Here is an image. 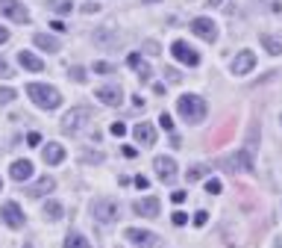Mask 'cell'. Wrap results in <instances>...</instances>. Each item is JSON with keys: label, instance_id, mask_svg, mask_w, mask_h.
Returning a JSON list of instances; mask_svg holds the SVG:
<instances>
[{"label": "cell", "instance_id": "17", "mask_svg": "<svg viewBox=\"0 0 282 248\" xmlns=\"http://www.w3.org/2000/svg\"><path fill=\"white\" fill-rule=\"evenodd\" d=\"M9 175H12V180H18V183L30 180V177H33V162H30V159H15L12 169H9Z\"/></svg>", "mask_w": 282, "mask_h": 248}, {"label": "cell", "instance_id": "24", "mask_svg": "<svg viewBox=\"0 0 282 248\" xmlns=\"http://www.w3.org/2000/svg\"><path fill=\"white\" fill-rule=\"evenodd\" d=\"M47 9L50 12H56V15H71L74 0H47Z\"/></svg>", "mask_w": 282, "mask_h": 248}, {"label": "cell", "instance_id": "8", "mask_svg": "<svg viewBox=\"0 0 282 248\" xmlns=\"http://www.w3.org/2000/svg\"><path fill=\"white\" fill-rule=\"evenodd\" d=\"M0 15L12 18L18 24H27V21H30V9H27L24 3H18V0H0Z\"/></svg>", "mask_w": 282, "mask_h": 248}, {"label": "cell", "instance_id": "12", "mask_svg": "<svg viewBox=\"0 0 282 248\" xmlns=\"http://www.w3.org/2000/svg\"><path fill=\"white\" fill-rule=\"evenodd\" d=\"M153 166H156V175L162 177L165 183H174V180H177V162L171 157H156Z\"/></svg>", "mask_w": 282, "mask_h": 248}, {"label": "cell", "instance_id": "13", "mask_svg": "<svg viewBox=\"0 0 282 248\" xmlns=\"http://www.w3.org/2000/svg\"><path fill=\"white\" fill-rule=\"evenodd\" d=\"M94 98H100L106 106H121L124 104V92H121V86H100L97 92H94Z\"/></svg>", "mask_w": 282, "mask_h": 248}, {"label": "cell", "instance_id": "10", "mask_svg": "<svg viewBox=\"0 0 282 248\" xmlns=\"http://www.w3.org/2000/svg\"><path fill=\"white\" fill-rule=\"evenodd\" d=\"M253 65H256V53H253V51H238L230 68H233V74H238V77H241V74H250V71H253Z\"/></svg>", "mask_w": 282, "mask_h": 248}, {"label": "cell", "instance_id": "35", "mask_svg": "<svg viewBox=\"0 0 282 248\" xmlns=\"http://www.w3.org/2000/svg\"><path fill=\"white\" fill-rule=\"evenodd\" d=\"M171 219H174V225H177V228H183L185 222H188V216H185L183 210H177V213H174V216H171Z\"/></svg>", "mask_w": 282, "mask_h": 248}, {"label": "cell", "instance_id": "4", "mask_svg": "<svg viewBox=\"0 0 282 248\" xmlns=\"http://www.w3.org/2000/svg\"><path fill=\"white\" fill-rule=\"evenodd\" d=\"M118 213H121V204H118L115 198H94V201H91V216L97 219L100 225L115 222Z\"/></svg>", "mask_w": 282, "mask_h": 248}, {"label": "cell", "instance_id": "19", "mask_svg": "<svg viewBox=\"0 0 282 248\" xmlns=\"http://www.w3.org/2000/svg\"><path fill=\"white\" fill-rule=\"evenodd\" d=\"M53 189H56V180H53V177H38V180H35L33 186H30V189H27V195H30V198H41V195H47V192H53Z\"/></svg>", "mask_w": 282, "mask_h": 248}, {"label": "cell", "instance_id": "9", "mask_svg": "<svg viewBox=\"0 0 282 248\" xmlns=\"http://www.w3.org/2000/svg\"><path fill=\"white\" fill-rule=\"evenodd\" d=\"M191 33L203 42H217V24L212 18H194L191 21Z\"/></svg>", "mask_w": 282, "mask_h": 248}, {"label": "cell", "instance_id": "29", "mask_svg": "<svg viewBox=\"0 0 282 248\" xmlns=\"http://www.w3.org/2000/svg\"><path fill=\"white\" fill-rule=\"evenodd\" d=\"M94 74H118V68L109 62H94Z\"/></svg>", "mask_w": 282, "mask_h": 248}, {"label": "cell", "instance_id": "39", "mask_svg": "<svg viewBox=\"0 0 282 248\" xmlns=\"http://www.w3.org/2000/svg\"><path fill=\"white\" fill-rule=\"evenodd\" d=\"M144 51L156 56V53H159V45H156V42H144Z\"/></svg>", "mask_w": 282, "mask_h": 248}, {"label": "cell", "instance_id": "21", "mask_svg": "<svg viewBox=\"0 0 282 248\" xmlns=\"http://www.w3.org/2000/svg\"><path fill=\"white\" fill-rule=\"evenodd\" d=\"M18 62H21L27 71H41V68H44V62H41L35 53H30V51H21V53H18Z\"/></svg>", "mask_w": 282, "mask_h": 248}, {"label": "cell", "instance_id": "32", "mask_svg": "<svg viewBox=\"0 0 282 248\" xmlns=\"http://www.w3.org/2000/svg\"><path fill=\"white\" fill-rule=\"evenodd\" d=\"M109 133H112V136H118V139H121V136H124V133H127V124L115 121V124H112V127H109Z\"/></svg>", "mask_w": 282, "mask_h": 248}, {"label": "cell", "instance_id": "2", "mask_svg": "<svg viewBox=\"0 0 282 248\" xmlns=\"http://www.w3.org/2000/svg\"><path fill=\"white\" fill-rule=\"evenodd\" d=\"M177 112L188 124H200L206 118V101L200 95H183V98H177Z\"/></svg>", "mask_w": 282, "mask_h": 248}, {"label": "cell", "instance_id": "6", "mask_svg": "<svg viewBox=\"0 0 282 248\" xmlns=\"http://www.w3.org/2000/svg\"><path fill=\"white\" fill-rule=\"evenodd\" d=\"M0 222L6 225V228H24V213H21V207H18L15 201H6V204H0Z\"/></svg>", "mask_w": 282, "mask_h": 248}, {"label": "cell", "instance_id": "46", "mask_svg": "<svg viewBox=\"0 0 282 248\" xmlns=\"http://www.w3.org/2000/svg\"><path fill=\"white\" fill-rule=\"evenodd\" d=\"M209 3H212V6H217V3H220V0H209Z\"/></svg>", "mask_w": 282, "mask_h": 248}, {"label": "cell", "instance_id": "22", "mask_svg": "<svg viewBox=\"0 0 282 248\" xmlns=\"http://www.w3.org/2000/svg\"><path fill=\"white\" fill-rule=\"evenodd\" d=\"M127 62H130V68L138 71V77H141V80H147V77H150V65L141 59V56H138V53H130V56H127Z\"/></svg>", "mask_w": 282, "mask_h": 248}, {"label": "cell", "instance_id": "14", "mask_svg": "<svg viewBox=\"0 0 282 248\" xmlns=\"http://www.w3.org/2000/svg\"><path fill=\"white\" fill-rule=\"evenodd\" d=\"M94 45H100V48H118L121 45V33L115 27H100L94 33Z\"/></svg>", "mask_w": 282, "mask_h": 248}, {"label": "cell", "instance_id": "16", "mask_svg": "<svg viewBox=\"0 0 282 248\" xmlns=\"http://www.w3.org/2000/svg\"><path fill=\"white\" fill-rule=\"evenodd\" d=\"M33 42H35V48H38V51H47V53L62 51V42H59L56 35H50V33H35Z\"/></svg>", "mask_w": 282, "mask_h": 248}, {"label": "cell", "instance_id": "37", "mask_svg": "<svg viewBox=\"0 0 282 248\" xmlns=\"http://www.w3.org/2000/svg\"><path fill=\"white\" fill-rule=\"evenodd\" d=\"M135 186H138V189H147V186H150V180H147L144 175H138V177H135Z\"/></svg>", "mask_w": 282, "mask_h": 248}, {"label": "cell", "instance_id": "23", "mask_svg": "<svg viewBox=\"0 0 282 248\" xmlns=\"http://www.w3.org/2000/svg\"><path fill=\"white\" fill-rule=\"evenodd\" d=\"M62 204H59V201H53V198H50V201H44V219H50V222H59V219H62Z\"/></svg>", "mask_w": 282, "mask_h": 248}, {"label": "cell", "instance_id": "48", "mask_svg": "<svg viewBox=\"0 0 282 248\" xmlns=\"http://www.w3.org/2000/svg\"><path fill=\"white\" fill-rule=\"evenodd\" d=\"M24 248H33V245H30V242H27V245H24Z\"/></svg>", "mask_w": 282, "mask_h": 248}, {"label": "cell", "instance_id": "45", "mask_svg": "<svg viewBox=\"0 0 282 248\" xmlns=\"http://www.w3.org/2000/svg\"><path fill=\"white\" fill-rule=\"evenodd\" d=\"M273 248H282V239H276V245H273Z\"/></svg>", "mask_w": 282, "mask_h": 248}, {"label": "cell", "instance_id": "33", "mask_svg": "<svg viewBox=\"0 0 282 248\" xmlns=\"http://www.w3.org/2000/svg\"><path fill=\"white\" fill-rule=\"evenodd\" d=\"M206 222H209V213H206V210H197V213H194V225H197V228H203Z\"/></svg>", "mask_w": 282, "mask_h": 248}, {"label": "cell", "instance_id": "11", "mask_svg": "<svg viewBox=\"0 0 282 248\" xmlns=\"http://www.w3.org/2000/svg\"><path fill=\"white\" fill-rule=\"evenodd\" d=\"M162 210V204H159V198H138L133 204V213L135 216H144V219H156Z\"/></svg>", "mask_w": 282, "mask_h": 248}, {"label": "cell", "instance_id": "3", "mask_svg": "<svg viewBox=\"0 0 282 248\" xmlns=\"http://www.w3.org/2000/svg\"><path fill=\"white\" fill-rule=\"evenodd\" d=\"M91 121H94V112H91L88 106H74L71 112H65V118H62V130L74 136V133L85 130Z\"/></svg>", "mask_w": 282, "mask_h": 248}, {"label": "cell", "instance_id": "43", "mask_svg": "<svg viewBox=\"0 0 282 248\" xmlns=\"http://www.w3.org/2000/svg\"><path fill=\"white\" fill-rule=\"evenodd\" d=\"M27 142H30V145H38V142H41V136H38V133H30V136H27Z\"/></svg>", "mask_w": 282, "mask_h": 248}, {"label": "cell", "instance_id": "15", "mask_svg": "<svg viewBox=\"0 0 282 248\" xmlns=\"http://www.w3.org/2000/svg\"><path fill=\"white\" fill-rule=\"evenodd\" d=\"M230 166H233V172H253V154L247 148H241L230 157Z\"/></svg>", "mask_w": 282, "mask_h": 248}, {"label": "cell", "instance_id": "30", "mask_svg": "<svg viewBox=\"0 0 282 248\" xmlns=\"http://www.w3.org/2000/svg\"><path fill=\"white\" fill-rule=\"evenodd\" d=\"M220 189H223V186H220L217 177H209V180H206V192H209V195H217Z\"/></svg>", "mask_w": 282, "mask_h": 248}, {"label": "cell", "instance_id": "42", "mask_svg": "<svg viewBox=\"0 0 282 248\" xmlns=\"http://www.w3.org/2000/svg\"><path fill=\"white\" fill-rule=\"evenodd\" d=\"M171 198H174V204H183V201H185V192H174Z\"/></svg>", "mask_w": 282, "mask_h": 248}, {"label": "cell", "instance_id": "7", "mask_svg": "<svg viewBox=\"0 0 282 248\" xmlns=\"http://www.w3.org/2000/svg\"><path fill=\"white\" fill-rule=\"evenodd\" d=\"M171 53H174V56H177L183 65H191V68H194V65H200V53L194 51L188 42H183V38H177V42L171 45Z\"/></svg>", "mask_w": 282, "mask_h": 248}, {"label": "cell", "instance_id": "41", "mask_svg": "<svg viewBox=\"0 0 282 248\" xmlns=\"http://www.w3.org/2000/svg\"><path fill=\"white\" fill-rule=\"evenodd\" d=\"M50 27H53V30H56V33H65V24H62V21H53V24H50Z\"/></svg>", "mask_w": 282, "mask_h": 248}, {"label": "cell", "instance_id": "36", "mask_svg": "<svg viewBox=\"0 0 282 248\" xmlns=\"http://www.w3.org/2000/svg\"><path fill=\"white\" fill-rule=\"evenodd\" d=\"M165 74H167V80H171V83H180V80H183V74H180L177 68H165Z\"/></svg>", "mask_w": 282, "mask_h": 248}, {"label": "cell", "instance_id": "25", "mask_svg": "<svg viewBox=\"0 0 282 248\" xmlns=\"http://www.w3.org/2000/svg\"><path fill=\"white\" fill-rule=\"evenodd\" d=\"M262 45H265V51L270 53V56H279L282 53V38H276V35H262Z\"/></svg>", "mask_w": 282, "mask_h": 248}, {"label": "cell", "instance_id": "34", "mask_svg": "<svg viewBox=\"0 0 282 248\" xmlns=\"http://www.w3.org/2000/svg\"><path fill=\"white\" fill-rule=\"evenodd\" d=\"M159 127H162V130H174V121H171V115H167V112L159 115Z\"/></svg>", "mask_w": 282, "mask_h": 248}, {"label": "cell", "instance_id": "1", "mask_svg": "<svg viewBox=\"0 0 282 248\" xmlns=\"http://www.w3.org/2000/svg\"><path fill=\"white\" fill-rule=\"evenodd\" d=\"M27 98H30L38 109H47V112L62 106V95H59V89L47 86V83H30V86H27Z\"/></svg>", "mask_w": 282, "mask_h": 248}, {"label": "cell", "instance_id": "18", "mask_svg": "<svg viewBox=\"0 0 282 248\" xmlns=\"http://www.w3.org/2000/svg\"><path fill=\"white\" fill-rule=\"evenodd\" d=\"M133 136H135V142H138V145H153V142H156V130H153V124L138 121L133 127Z\"/></svg>", "mask_w": 282, "mask_h": 248}, {"label": "cell", "instance_id": "27", "mask_svg": "<svg viewBox=\"0 0 282 248\" xmlns=\"http://www.w3.org/2000/svg\"><path fill=\"white\" fill-rule=\"evenodd\" d=\"M206 175H212V169H209V166H194V169H188V183H191V180H200V177H206Z\"/></svg>", "mask_w": 282, "mask_h": 248}, {"label": "cell", "instance_id": "5", "mask_svg": "<svg viewBox=\"0 0 282 248\" xmlns=\"http://www.w3.org/2000/svg\"><path fill=\"white\" fill-rule=\"evenodd\" d=\"M124 236L133 242L135 248H162V236L153 230H141V228H127Z\"/></svg>", "mask_w": 282, "mask_h": 248}, {"label": "cell", "instance_id": "31", "mask_svg": "<svg viewBox=\"0 0 282 248\" xmlns=\"http://www.w3.org/2000/svg\"><path fill=\"white\" fill-rule=\"evenodd\" d=\"M71 77H74L77 83H85V77H88V74H85V68H80V65H74V68H71Z\"/></svg>", "mask_w": 282, "mask_h": 248}, {"label": "cell", "instance_id": "38", "mask_svg": "<svg viewBox=\"0 0 282 248\" xmlns=\"http://www.w3.org/2000/svg\"><path fill=\"white\" fill-rule=\"evenodd\" d=\"M85 162H103V154H83Z\"/></svg>", "mask_w": 282, "mask_h": 248}, {"label": "cell", "instance_id": "28", "mask_svg": "<svg viewBox=\"0 0 282 248\" xmlns=\"http://www.w3.org/2000/svg\"><path fill=\"white\" fill-rule=\"evenodd\" d=\"M18 95H15V89H9V86H0V104H12Z\"/></svg>", "mask_w": 282, "mask_h": 248}, {"label": "cell", "instance_id": "44", "mask_svg": "<svg viewBox=\"0 0 282 248\" xmlns=\"http://www.w3.org/2000/svg\"><path fill=\"white\" fill-rule=\"evenodd\" d=\"M3 42H9V30H6V27H0V45H3Z\"/></svg>", "mask_w": 282, "mask_h": 248}, {"label": "cell", "instance_id": "20", "mask_svg": "<svg viewBox=\"0 0 282 248\" xmlns=\"http://www.w3.org/2000/svg\"><path fill=\"white\" fill-rule=\"evenodd\" d=\"M41 157H44L47 166H59V162L65 159V148H62V145H56V142H47V145H44V151H41Z\"/></svg>", "mask_w": 282, "mask_h": 248}, {"label": "cell", "instance_id": "26", "mask_svg": "<svg viewBox=\"0 0 282 248\" xmlns=\"http://www.w3.org/2000/svg\"><path fill=\"white\" fill-rule=\"evenodd\" d=\"M65 248H91V242L85 239L83 233H68V236H65Z\"/></svg>", "mask_w": 282, "mask_h": 248}, {"label": "cell", "instance_id": "47", "mask_svg": "<svg viewBox=\"0 0 282 248\" xmlns=\"http://www.w3.org/2000/svg\"><path fill=\"white\" fill-rule=\"evenodd\" d=\"M0 192H3V180H0Z\"/></svg>", "mask_w": 282, "mask_h": 248}, {"label": "cell", "instance_id": "40", "mask_svg": "<svg viewBox=\"0 0 282 248\" xmlns=\"http://www.w3.org/2000/svg\"><path fill=\"white\" fill-rule=\"evenodd\" d=\"M0 77H12V68H9L3 59H0Z\"/></svg>", "mask_w": 282, "mask_h": 248}]
</instances>
